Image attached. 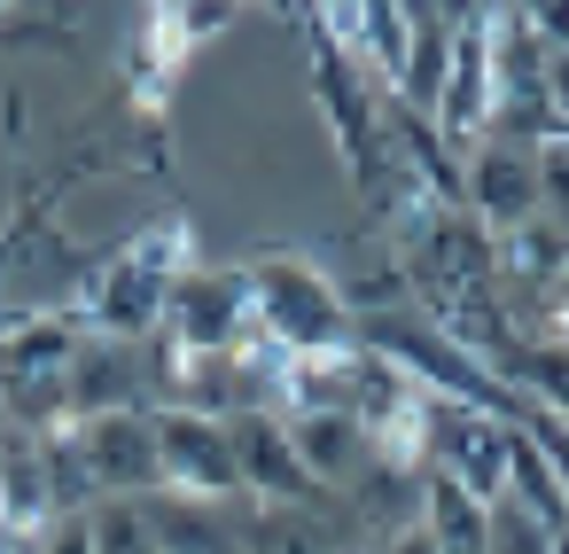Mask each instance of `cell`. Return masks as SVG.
<instances>
[{
    "mask_svg": "<svg viewBox=\"0 0 569 554\" xmlns=\"http://www.w3.org/2000/svg\"><path fill=\"white\" fill-rule=\"evenodd\" d=\"M242 554H375V538L343 507V492H320V499H289V507H250Z\"/></svg>",
    "mask_w": 569,
    "mask_h": 554,
    "instance_id": "5b68a950",
    "label": "cell"
},
{
    "mask_svg": "<svg viewBox=\"0 0 569 554\" xmlns=\"http://www.w3.org/2000/svg\"><path fill=\"white\" fill-rule=\"evenodd\" d=\"M483 554H553V531L522 507V499H491V538Z\"/></svg>",
    "mask_w": 569,
    "mask_h": 554,
    "instance_id": "ffe728a7",
    "label": "cell"
},
{
    "mask_svg": "<svg viewBox=\"0 0 569 554\" xmlns=\"http://www.w3.org/2000/svg\"><path fill=\"white\" fill-rule=\"evenodd\" d=\"M553 297H561V320H569V258H561V281H553Z\"/></svg>",
    "mask_w": 569,
    "mask_h": 554,
    "instance_id": "484cf974",
    "label": "cell"
},
{
    "mask_svg": "<svg viewBox=\"0 0 569 554\" xmlns=\"http://www.w3.org/2000/svg\"><path fill=\"white\" fill-rule=\"evenodd\" d=\"M375 554H437V538H429V531L413 523V531H398V538H382Z\"/></svg>",
    "mask_w": 569,
    "mask_h": 554,
    "instance_id": "d4e9b609",
    "label": "cell"
},
{
    "mask_svg": "<svg viewBox=\"0 0 569 554\" xmlns=\"http://www.w3.org/2000/svg\"><path fill=\"white\" fill-rule=\"evenodd\" d=\"M227 445H234V476H242V499L250 507H289V499H320L312 468L297 461V437L281 414H234L227 422Z\"/></svg>",
    "mask_w": 569,
    "mask_h": 554,
    "instance_id": "52a82bcc",
    "label": "cell"
},
{
    "mask_svg": "<svg viewBox=\"0 0 569 554\" xmlns=\"http://www.w3.org/2000/svg\"><path fill=\"white\" fill-rule=\"evenodd\" d=\"M507 445H515L507 414H483L460 398H429L421 414V468H445L476 499H507Z\"/></svg>",
    "mask_w": 569,
    "mask_h": 554,
    "instance_id": "7a4b0ae2",
    "label": "cell"
},
{
    "mask_svg": "<svg viewBox=\"0 0 569 554\" xmlns=\"http://www.w3.org/2000/svg\"><path fill=\"white\" fill-rule=\"evenodd\" d=\"M546 110H553V126H569V48L546 56Z\"/></svg>",
    "mask_w": 569,
    "mask_h": 554,
    "instance_id": "603a6c76",
    "label": "cell"
},
{
    "mask_svg": "<svg viewBox=\"0 0 569 554\" xmlns=\"http://www.w3.org/2000/svg\"><path fill=\"white\" fill-rule=\"evenodd\" d=\"M382 102H390V95H382L351 56H336V48L312 32V110H320V126H328V141H336V157H343L351 180H367L375 157H382Z\"/></svg>",
    "mask_w": 569,
    "mask_h": 554,
    "instance_id": "277c9868",
    "label": "cell"
},
{
    "mask_svg": "<svg viewBox=\"0 0 569 554\" xmlns=\"http://www.w3.org/2000/svg\"><path fill=\"white\" fill-rule=\"evenodd\" d=\"M87 538H94V554H157L141 499H94V515H87Z\"/></svg>",
    "mask_w": 569,
    "mask_h": 554,
    "instance_id": "d6986e66",
    "label": "cell"
},
{
    "mask_svg": "<svg viewBox=\"0 0 569 554\" xmlns=\"http://www.w3.org/2000/svg\"><path fill=\"white\" fill-rule=\"evenodd\" d=\"M421 531L437 538V554H483V538H491V499H476V492L452 484L445 468H421Z\"/></svg>",
    "mask_w": 569,
    "mask_h": 554,
    "instance_id": "4fadbf2b",
    "label": "cell"
},
{
    "mask_svg": "<svg viewBox=\"0 0 569 554\" xmlns=\"http://www.w3.org/2000/svg\"><path fill=\"white\" fill-rule=\"evenodd\" d=\"M63 383H71V422H94V414H133V406H149V367H141V344L87 336Z\"/></svg>",
    "mask_w": 569,
    "mask_h": 554,
    "instance_id": "8fae6325",
    "label": "cell"
},
{
    "mask_svg": "<svg viewBox=\"0 0 569 554\" xmlns=\"http://www.w3.org/2000/svg\"><path fill=\"white\" fill-rule=\"evenodd\" d=\"M507 499H522L546 531H569V484L553 476V461L515 429V445H507Z\"/></svg>",
    "mask_w": 569,
    "mask_h": 554,
    "instance_id": "2e32d148",
    "label": "cell"
},
{
    "mask_svg": "<svg viewBox=\"0 0 569 554\" xmlns=\"http://www.w3.org/2000/svg\"><path fill=\"white\" fill-rule=\"evenodd\" d=\"M553 554H569V531H553Z\"/></svg>",
    "mask_w": 569,
    "mask_h": 554,
    "instance_id": "4316f807",
    "label": "cell"
},
{
    "mask_svg": "<svg viewBox=\"0 0 569 554\" xmlns=\"http://www.w3.org/2000/svg\"><path fill=\"white\" fill-rule=\"evenodd\" d=\"M157 554H242V515L250 499H188V492H149L141 499Z\"/></svg>",
    "mask_w": 569,
    "mask_h": 554,
    "instance_id": "30bf717a",
    "label": "cell"
},
{
    "mask_svg": "<svg viewBox=\"0 0 569 554\" xmlns=\"http://www.w3.org/2000/svg\"><path fill=\"white\" fill-rule=\"evenodd\" d=\"M460 172H468V219H476L491 243L538 219V149H522V141H483Z\"/></svg>",
    "mask_w": 569,
    "mask_h": 554,
    "instance_id": "9c48e42d",
    "label": "cell"
},
{
    "mask_svg": "<svg viewBox=\"0 0 569 554\" xmlns=\"http://www.w3.org/2000/svg\"><path fill=\"white\" fill-rule=\"evenodd\" d=\"M40 468H48V499H56V523L63 515H94V468H87V445H79V422L48 429L40 437Z\"/></svg>",
    "mask_w": 569,
    "mask_h": 554,
    "instance_id": "9a60e30c",
    "label": "cell"
},
{
    "mask_svg": "<svg viewBox=\"0 0 569 554\" xmlns=\"http://www.w3.org/2000/svg\"><path fill=\"white\" fill-rule=\"evenodd\" d=\"M538 219L569 235V149H561V141L538 149Z\"/></svg>",
    "mask_w": 569,
    "mask_h": 554,
    "instance_id": "44dd1931",
    "label": "cell"
},
{
    "mask_svg": "<svg viewBox=\"0 0 569 554\" xmlns=\"http://www.w3.org/2000/svg\"><path fill=\"white\" fill-rule=\"evenodd\" d=\"M157 336H172V344H188V352H203V359L242 352V344L258 336L242 266H188V274L172 281V297H164V328H157Z\"/></svg>",
    "mask_w": 569,
    "mask_h": 554,
    "instance_id": "3957f363",
    "label": "cell"
},
{
    "mask_svg": "<svg viewBox=\"0 0 569 554\" xmlns=\"http://www.w3.org/2000/svg\"><path fill=\"white\" fill-rule=\"evenodd\" d=\"M40 554H94V538H87V515H63V523L40 538Z\"/></svg>",
    "mask_w": 569,
    "mask_h": 554,
    "instance_id": "cb8c5ba5",
    "label": "cell"
},
{
    "mask_svg": "<svg viewBox=\"0 0 569 554\" xmlns=\"http://www.w3.org/2000/svg\"><path fill=\"white\" fill-rule=\"evenodd\" d=\"M553 141H561V149H569V126H561V133H553Z\"/></svg>",
    "mask_w": 569,
    "mask_h": 554,
    "instance_id": "83f0119b",
    "label": "cell"
},
{
    "mask_svg": "<svg viewBox=\"0 0 569 554\" xmlns=\"http://www.w3.org/2000/svg\"><path fill=\"white\" fill-rule=\"evenodd\" d=\"M242 281H250L258 336L281 344L289 359H305V352H351L359 344V320H351V305H343V289H336L328 266L273 250V258H250Z\"/></svg>",
    "mask_w": 569,
    "mask_h": 554,
    "instance_id": "6da1fadb",
    "label": "cell"
},
{
    "mask_svg": "<svg viewBox=\"0 0 569 554\" xmlns=\"http://www.w3.org/2000/svg\"><path fill=\"white\" fill-rule=\"evenodd\" d=\"M289 437H297V461L312 468L320 492H351L375 461V437L359 429V414H297Z\"/></svg>",
    "mask_w": 569,
    "mask_h": 554,
    "instance_id": "7c38bea8",
    "label": "cell"
},
{
    "mask_svg": "<svg viewBox=\"0 0 569 554\" xmlns=\"http://www.w3.org/2000/svg\"><path fill=\"white\" fill-rule=\"evenodd\" d=\"M530 32L546 40V56L569 48V0H546V9H530Z\"/></svg>",
    "mask_w": 569,
    "mask_h": 554,
    "instance_id": "7402d4cb",
    "label": "cell"
},
{
    "mask_svg": "<svg viewBox=\"0 0 569 554\" xmlns=\"http://www.w3.org/2000/svg\"><path fill=\"white\" fill-rule=\"evenodd\" d=\"M406 56H413V9L406 0H367V48H359V71L390 95L406 79Z\"/></svg>",
    "mask_w": 569,
    "mask_h": 554,
    "instance_id": "e0dca14e",
    "label": "cell"
},
{
    "mask_svg": "<svg viewBox=\"0 0 569 554\" xmlns=\"http://www.w3.org/2000/svg\"><path fill=\"white\" fill-rule=\"evenodd\" d=\"M561 258H569V235L530 219L515 235H499V281H530V289H553L561 281Z\"/></svg>",
    "mask_w": 569,
    "mask_h": 554,
    "instance_id": "ac0fdd59",
    "label": "cell"
},
{
    "mask_svg": "<svg viewBox=\"0 0 569 554\" xmlns=\"http://www.w3.org/2000/svg\"><path fill=\"white\" fill-rule=\"evenodd\" d=\"M499 383L522 398V406H546L569 422V344H515L499 359Z\"/></svg>",
    "mask_w": 569,
    "mask_h": 554,
    "instance_id": "5bb4252c",
    "label": "cell"
},
{
    "mask_svg": "<svg viewBox=\"0 0 569 554\" xmlns=\"http://www.w3.org/2000/svg\"><path fill=\"white\" fill-rule=\"evenodd\" d=\"M157 461H164V492H188V499H242L227 422H211V414H157Z\"/></svg>",
    "mask_w": 569,
    "mask_h": 554,
    "instance_id": "ba28073f",
    "label": "cell"
},
{
    "mask_svg": "<svg viewBox=\"0 0 569 554\" xmlns=\"http://www.w3.org/2000/svg\"><path fill=\"white\" fill-rule=\"evenodd\" d=\"M79 445H87V468H94V492H102V499H149V492H164L157 414H149V406L79 422Z\"/></svg>",
    "mask_w": 569,
    "mask_h": 554,
    "instance_id": "8992f818",
    "label": "cell"
}]
</instances>
